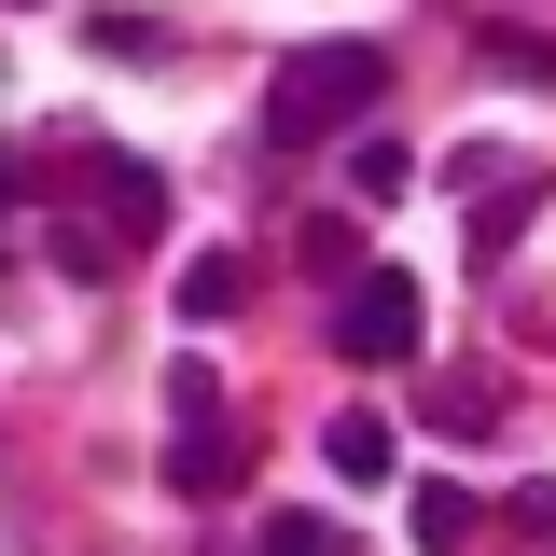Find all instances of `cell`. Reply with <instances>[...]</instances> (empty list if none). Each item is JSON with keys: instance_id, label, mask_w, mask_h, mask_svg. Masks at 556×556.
<instances>
[{"instance_id": "6da1fadb", "label": "cell", "mask_w": 556, "mask_h": 556, "mask_svg": "<svg viewBox=\"0 0 556 556\" xmlns=\"http://www.w3.org/2000/svg\"><path fill=\"white\" fill-rule=\"evenodd\" d=\"M376 98H390V56H376V42H306V56H278V84H265V139L320 153V139H348Z\"/></svg>"}, {"instance_id": "7a4b0ae2", "label": "cell", "mask_w": 556, "mask_h": 556, "mask_svg": "<svg viewBox=\"0 0 556 556\" xmlns=\"http://www.w3.org/2000/svg\"><path fill=\"white\" fill-rule=\"evenodd\" d=\"M431 348V292H417L404 265H348L334 292V362H417Z\"/></svg>"}, {"instance_id": "3957f363", "label": "cell", "mask_w": 556, "mask_h": 556, "mask_svg": "<svg viewBox=\"0 0 556 556\" xmlns=\"http://www.w3.org/2000/svg\"><path fill=\"white\" fill-rule=\"evenodd\" d=\"M167 486H181V501H223V486H237V417L208 404V417H181V445H167Z\"/></svg>"}, {"instance_id": "277c9868", "label": "cell", "mask_w": 556, "mask_h": 556, "mask_svg": "<svg viewBox=\"0 0 556 556\" xmlns=\"http://www.w3.org/2000/svg\"><path fill=\"white\" fill-rule=\"evenodd\" d=\"M98 208H112V237H153V223H167V181H153L139 153H98Z\"/></svg>"}, {"instance_id": "5b68a950", "label": "cell", "mask_w": 556, "mask_h": 556, "mask_svg": "<svg viewBox=\"0 0 556 556\" xmlns=\"http://www.w3.org/2000/svg\"><path fill=\"white\" fill-rule=\"evenodd\" d=\"M320 459H334V486H390L404 445H390V417H334V431H320Z\"/></svg>"}, {"instance_id": "8992f818", "label": "cell", "mask_w": 556, "mask_h": 556, "mask_svg": "<svg viewBox=\"0 0 556 556\" xmlns=\"http://www.w3.org/2000/svg\"><path fill=\"white\" fill-rule=\"evenodd\" d=\"M237 306H251V265L237 251H195L181 265V320H237Z\"/></svg>"}, {"instance_id": "52a82bcc", "label": "cell", "mask_w": 556, "mask_h": 556, "mask_svg": "<svg viewBox=\"0 0 556 556\" xmlns=\"http://www.w3.org/2000/svg\"><path fill=\"white\" fill-rule=\"evenodd\" d=\"M404 529H417L431 556H459V543H473V486H445V473H431V486L404 501Z\"/></svg>"}, {"instance_id": "ba28073f", "label": "cell", "mask_w": 556, "mask_h": 556, "mask_svg": "<svg viewBox=\"0 0 556 556\" xmlns=\"http://www.w3.org/2000/svg\"><path fill=\"white\" fill-rule=\"evenodd\" d=\"M417 417H431V431H486V417H501V390H486V376H431V390H417Z\"/></svg>"}, {"instance_id": "9c48e42d", "label": "cell", "mask_w": 556, "mask_h": 556, "mask_svg": "<svg viewBox=\"0 0 556 556\" xmlns=\"http://www.w3.org/2000/svg\"><path fill=\"white\" fill-rule=\"evenodd\" d=\"M348 195H362V208H390V195H417V167L390 153V139H362V153H348Z\"/></svg>"}, {"instance_id": "30bf717a", "label": "cell", "mask_w": 556, "mask_h": 556, "mask_svg": "<svg viewBox=\"0 0 556 556\" xmlns=\"http://www.w3.org/2000/svg\"><path fill=\"white\" fill-rule=\"evenodd\" d=\"M486 70H501V84H556V42L543 28H486Z\"/></svg>"}, {"instance_id": "8fae6325", "label": "cell", "mask_w": 556, "mask_h": 556, "mask_svg": "<svg viewBox=\"0 0 556 556\" xmlns=\"http://www.w3.org/2000/svg\"><path fill=\"white\" fill-rule=\"evenodd\" d=\"M529 208H543V195H501V181H486V195H473V265L515 251V223H529Z\"/></svg>"}, {"instance_id": "7c38bea8", "label": "cell", "mask_w": 556, "mask_h": 556, "mask_svg": "<svg viewBox=\"0 0 556 556\" xmlns=\"http://www.w3.org/2000/svg\"><path fill=\"white\" fill-rule=\"evenodd\" d=\"M84 42H98V56H153L167 28H153V14H84Z\"/></svg>"}, {"instance_id": "4fadbf2b", "label": "cell", "mask_w": 556, "mask_h": 556, "mask_svg": "<svg viewBox=\"0 0 556 556\" xmlns=\"http://www.w3.org/2000/svg\"><path fill=\"white\" fill-rule=\"evenodd\" d=\"M251 556H334V529H320V515H265V543Z\"/></svg>"}, {"instance_id": "5bb4252c", "label": "cell", "mask_w": 556, "mask_h": 556, "mask_svg": "<svg viewBox=\"0 0 556 556\" xmlns=\"http://www.w3.org/2000/svg\"><path fill=\"white\" fill-rule=\"evenodd\" d=\"M14 195H28V153H0V208H14Z\"/></svg>"}]
</instances>
